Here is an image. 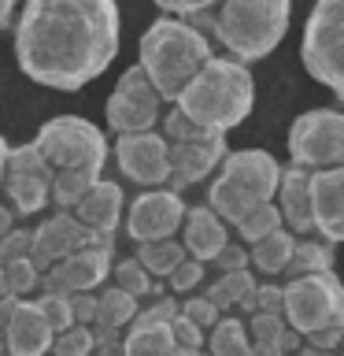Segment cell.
I'll use <instances>...</instances> for the list:
<instances>
[{"mask_svg": "<svg viewBox=\"0 0 344 356\" xmlns=\"http://www.w3.org/2000/svg\"><path fill=\"white\" fill-rule=\"evenodd\" d=\"M11 38L30 82L78 93L119 56L122 15L111 0H30L11 19Z\"/></svg>", "mask_w": 344, "mask_h": 356, "instance_id": "6da1fadb", "label": "cell"}, {"mask_svg": "<svg viewBox=\"0 0 344 356\" xmlns=\"http://www.w3.org/2000/svg\"><path fill=\"white\" fill-rule=\"evenodd\" d=\"M174 108L204 134L226 138V134L233 127H241L255 108L252 67L233 63L230 56H211V60L193 74V82L178 93Z\"/></svg>", "mask_w": 344, "mask_h": 356, "instance_id": "7a4b0ae2", "label": "cell"}, {"mask_svg": "<svg viewBox=\"0 0 344 356\" xmlns=\"http://www.w3.org/2000/svg\"><path fill=\"white\" fill-rule=\"evenodd\" d=\"M211 56H215V49H211L204 33H196L189 22H178L166 15L152 19L137 41V67L152 82L155 97L163 104H174L178 93L193 82V74Z\"/></svg>", "mask_w": 344, "mask_h": 356, "instance_id": "3957f363", "label": "cell"}, {"mask_svg": "<svg viewBox=\"0 0 344 356\" xmlns=\"http://www.w3.org/2000/svg\"><path fill=\"white\" fill-rule=\"evenodd\" d=\"M289 19H293L289 0H226V4H215L211 38L226 49L233 63L252 67L285 41Z\"/></svg>", "mask_w": 344, "mask_h": 356, "instance_id": "277c9868", "label": "cell"}, {"mask_svg": "<svg viewBox=\"0 0 344 356\" xmlns=\"http://www.w3.org/2000/svg\"><path fill=\"white\" fill-rule=\"evenodd\" d=\"M277 175H282V163L266 149H230L207 186L211 216L226 230L237 227L248 211L274 200Z\"/></svg>", "mask_w": 344, "mask_h": 356, "instance_id": "5b68a950", "label": "cell"}, {"mask_svg": "<svg viewBox=\"0 0 344 356\" xmlns=\"http://www.w3.org/2000/svg\"><path fill=\"white\" fill-rule=\"evenodd\" d=\"M33 149L41 152V160L52 171H82V175L100 178L108 163L104 130L82 115H55L49 122H41Z\"/></svg>", "mask_w": 344, "mask_h": 356, "instance_id": "8992f818", "label": "cell"}, {"mask_svg": "<svg viewBox=\"0 0 344 356\" xmlns=\"http://www.w3.org/2000/svg\"><path fill=\"white\" fill-rule=\"evenodd\" d=\"M300 63L326 86L337 100H344V4L341 0H318L304 22L300 38Z\"/></svg>", "mask_w": 344, "mask_h": 356, "instance_id": "52a82bcc", "label": "cell"}, {"mask_svg": "<svg viewBox=\"0 0 344 356\" xmlns=\"http://www.w3.org/2000/svg\"><path fill=\"white\" fill-rule=\"evenodd\" d=\"M289 160L311 175L344 167V111L337 104L300 111L289 127Z\"/></svg>", "mask_w": 344, "mask_h": 356, "instance_id": "ba28073f", "label": "cell"}, {"mask_svg": "<svg viewBox=\"0 0 344 356\" xmlns=\"http://www.w3.org/2000/svg\"><path fill=\"white\" fill-rule=\"evenodd\" d=\"M282 319L296 338H307L344 319V289L337 275H307L282 286Z\"/></svg>", "mask_w": 344, "mask_h": 356, "instance_id": "9c48e42d", "label": "cell"}, {"mask_svg": "<svg viewBox=\"0 0 344 356\" xmlns=\"http://www.w3.org/2000/svg\"><path fill=\"white\" fill-rule=\"evenodd\" d=\"M160 115H163V100L155 97L152 82L141 74L137 63L126 67V71L119 74L115 89H111V97L104 100L108 127L115 130L119 138H126V134H148V130H155Z\"/></svg>", "mask_w": 344, "mask_h": 356, "instance_id": "30bf717a", "label": "cell"}, {"mask_svg": "<svg viewBox=\"0 0 344 356\" xmlns=\"http://www.w3.org/2000/svg\"><path fill=\"white\" fill-rule=\"evenodd\" d=\"M52 167L41 160V152L33 149V141L26 145H11L8 163H4V182L0 189L11 200V216H37L49 208V186H52Z\"/></svg>", "mask_w": 344, "mask_h": 356, "instance_id": "8fae6325", "label": "cell"}, {"mask_svg": "<svg viewBox=\"0 0 344 356\" xmlns=\"http://www.w3.org/2000/svg\"><path fill=\"white\" fill-rule=\"evenodd\" d=\"M185 200L171 193V189H141L137 197L122 208V222L133 245H155V241H171L182 230L185 219Z\"/></svg>", "mask_w": 344, "mask_h": 356, "instance_id": "7c38bea8", "label": "cell"}, {"mask_svg": "<svg viewBox=\"0 0 344 356\" xmlns=\"http://www.w3.org/2000/svg\"><path fill=\"white\" fill-rule=\"evenodd\" d=\"M115 163L122 178H130L141 189H163L171 178V163H166V141L155 130L148 134H126L115 138Z\"/></svg>", "mask_w": 344, "mask_h": 356, "instance_id": "4fadbf2b", "label": "cell"}, {"mask_svg": "<svg viewBox=\"0 0 344 356\" xmlns=\"http://www.w3.org/2000/svg\"><path fill=\"white\" fill-rule=\"evenodd\" d=\"M230 141L226 138H204V141H189V145H166V163H171V178L163 189L182 197V189L200 186L204 178L218 171V163L226 160Z\"/></svg>", "mask_w": 344, "mask_h": 356, "instance_id": "5bb4252c", "label": "cell"}, {"mask_svg": "<svg viewBox=\"0 0 344 356\" xmlns=\"http://www.w3.org/2000/svg\"><path fill=\"white\" fill-rule=\"evenodd\" d=\"M78 249H85V227L74 216H67V211H52L49 219H41L30 230V264L37 271L63 264Z\"/></svg>", "mask_w": 344, "mask_h": 356, "instance_id": "9a60e30c", "label": "cell"}, {"mask_svg": "<svg viewBox=\"0 0 344 356\" xmlns=\"http://www.w3.org/2000/svg\"><path fill=\"white\" fill-rule=\"evenodd\" d=\"M307 204H311V230L318 234V241L337 245L344 238V167L315 171L307 178Z\"/></svg>", "mask_w": 344, "mask_h": 356, "instance_id": "2e32d148", "label": "cell"}, {"mask_svg": "<svg viewBox=\"0 0 344 356\" xmlns=\"http://www.w3.org/2000/svg\"><path fill=\"white\" fill-rule=\"evenodd\" d=\"M0 338L8 356H49L52 349V330L33 300H15V308L0 323Z\"/></svg>", "mask_w": 344, "mask_h": 356, "instance_id": "e0dca14e", "label": "cell"}, {"mask_svg": "<svg viewBox=\"0 0 344 356\" xmlns=\"http://www.w3.org/2000/svg\"><path fill=\"white\" fill-rule=\"evenodd\" d=\"M233 238H230V230L222 227V222L211 216V208L207 204H193V208H185V219H182V230H178V245H182V252L189 256V260H196V264H211L215 256L226 249Z\"/></svg>", "mask_w": 344, "mask_h": 356, "instance_id": "ac0fdd59", "label": "cell"}, {"mask_svg": "<svg viewBox=\"0 0 344 356\" xmlns=\"http://www.w3.org/2000/svg\"><path fill=\"white\" fill-rule=\"evenodd\" d=\"M307 178L311 171L300 167H282L277 175V189H274V208L282 216V227L293 238H311V204H307Z\"/></svg>", "mask_w": 344, "mask_h": 356, "instance_id": "d6986e66", "label": "cell"}, {"mask_svg": "<svg viewBox=\"0 0 344 356\" xmlns=\"http://www.w3.org/2000/svg\"><path fill=\"white\" fill-rule=\"evenodd\" d=\"M122 208H126L122 186L108 182V178H96V182L89 186V193L78 200V208L71 211V216L93 234H115L119 222H122Z\"/></svg>", "mask_w": 344, "mask_h": 356, "instance_id": "ffe728a7", "label": "cell"}, {"mask_svg": "<svg viewBox=\"0 0 344 356\" xmlns=\"http://www.w3.org/2000/svg\"><path fill=\"white\" fill-rule=\"evenodd\" d=\"M244 330H248V345L259 356H296L304 349V338H296L282 316H248Z\"/></svg>", "mask_w": 344, "mask_h": 356, "instance_id": "44dd1931", "label": "cell"}, {"mask_svg": "<svg viewBox=\"0 0 344 356\" xmlns=\"http://www.w3.org/2000/svg\"><path fill=\"white\" fill-rule=\"evenodd\" d=\"M293 245H296V238H293L285 227L274 230L270 238L248 245V271H252V275H263L266 282H274L277 275H285L289 256H293Z\"/></svg>", "mask_w": 344, "mask_h": 356, "instance_id": "7402d4cb", "label": "cell"}, {"mask_svg": "<svg viewBox=\"0 0 344 356\" xmlns=\"http://www.w3.org/2000/svg\"><path fill=\"white\" fill-rule=\"evenodd\" d=\"M329 271H333V245L318 238H296L289 267H285V282L307 278V275H329Z\"/></svg>", "mask_w": 344, "mask_h": 356, "instance_id": "603a6c76", "label": "cell"}, {"mask_svg": "<svg viewBox=\"0 0 344 356\" xmlns=\"http://www.w3.org/2000/svg\"><path fill=\"white\" fill-rule=\"evenodd\" d=\"M133 316H137V300L126 297L122 289L115 286H100L96 289V316H93V327L100 330H119L126 334Z\"/></svg>", "mask_w": 344, "mask_h": 356, "instance_id": "cb8c5ba5", "label": "cell"}, {"mask_svg": "<svg viewBox=\"0 0 344 356\" xmlns=\"http://www.w3.org/2000/svg\"><path fill=\"white\" fill-rule=\"evenodd\" d=\"M133 260L141 264V271L152 278V282H166L174 271H178V264L185 260V252H182V245H178V238L171 241H155V245H137V256Z\"/></svg>", "mask_w": 344, "mask_h": 356, "instance_id": "d4e9b609", "label": "cell"}, {"mask_svg": "<svg viewBox=\"0 0 344 356\" xmlns=\"http://www.w3.org/2000/svg\"><path fill=\"white\" fill-rule=\"evenodd\" d=\"M255 289V275L252 271H237V275H218L215 282L204 289V297L215 305L218 316H226V308H241Z\"/></svg>", "mask_w": 344, "mask_h": 356, "instance_id": "484cf974", "label": "cell"}, {"mask_svg": "<svg viewBox=\"0 0 344 356\" xmlns=\"http://www.w3.org/2000/svg\"><path fill=\"white\" fill-rule=\"evenodd\" d=\"M204 349H207L204 356H244L248 353V330H244V319L222 316L215 327L207 330Z\"/></svg>", "mask_w": 344, "mask_h": 356, "instance_id": "4316f807", "label": "cell"}, {"mask_svg": "<svg viewBox=\"0 0 344 356\" xmlns=\"http://www.w3.org/2000/svg\"><path fill=\"white\" fill-rule=\"evenodd\" d=\"M111 278H115V289H122L126 297H133L141 305L144 297H163L166 293V286L163 282H152L148 275L141 271V264L133 260V256H126V260H119V264H111Z\"/></svg>", "mask_w": 344, "mask_h": 356, "instance_id": "83f0119b", "label": "cell"}, {"mask_svg": "<svg viewBox=\"0 0 344 356\" xmlns=\"http://www.w3.org/2000/svg\"><path fill=\"white\" fill-rule=\"evenodd\" d=\"M96 178L93 175H82V171H55L52 175V186H49V204L55 211H71L78 208V200L89 193V186H93Z\"/></svg>", "mask_w": 344, "mask_h": 356, "instance_id": "f1b7e54d", "label": "cell"}, {"mask_svg": "<svg viewBox=\"0 0 344 356\" xmlns=\"http://www.w3.org/2000/svg\"><path fill=\"white\" fill-rule=\"evenodd\" d=\"M166 327H130L122 334V356H166L174 349Z\"/></svg>", "mask_w": 344, "mask_h": 356, "instance_id": "f546056e", "label": "cell"}, {"mask_svg": "<svg viewBox=\"0 0 344 356\" xmlns=\"http://www.w3.org/2000/svg\"><path fill=\"white\" fill-rule=\"evenodd\" d=\"M233 230H237L241 245L248 249V245L263 241V238H270L274 230H282V216H277V208H274V200H270V204H259L255 211H248V216H244Z\"/></svg>", "mask_w": 344, "mask_h": 356, "instance_id": "4dcf8cb0", "label": "cell"}, {"mask_svg": "<svg viewBox=\"0 0 344 356\" xmlns=\"http://www.w3.org/2000/svg\"><path fill=\"white\" fill-rule=\"evenodd\" d=\"M155 134L166 141V145H189V141H204V138H215V134H204L200 127H193L182 111H178L174 104L160 115V122H155Z\"/></svg>", "mask_w": 344, "mask_h": 356, "instance_id": "1f68e13d", "label": "cell"}, {"mask_svg": "<svg viewBox=\"0 0 344 356\" xmlns=\"http://www.w3.org/2000/svg\"><path fill=\"white\" fill-rule=\"evenodd\" d=\"M4 286H8V297L15 300H26L33 289L41 286V271L33 267L30 260H15V264H4Z\"/></svg>", "mask_w": 344, "mask_h": 356, "instance_id": "d6a6232c", "label": "cell"}, {"mask_svg": "<svg viewBox=\"0 0 344 356\" xmlns=\"http://www.w3.org/2000/svg\"><path fill=\"white\" fill-rule=\"evenodd\" d=\"M33 305H37L41 319L49 323L52 338H55V334H63V330H71V327H74V316H71V297H52V293H41V297H33Z\"/></svg>", "mask_w": 344, "mask_h": 356, "instance_id": "836d02e7", "label": "cell"}, {"mask_svg": "<svg viewBox=\"0 0 344 356\" xmlns=\"http://www.w3.org/2000/svg\"><path fill=\"white\" fill-rule=\"evenodd\" d=\"M241 312L244 316H282V282H255Z\"/></svg>", "mask_w": 344, "mask_h": 356, "instance_id": "e575fe53", "label": "cell"}, {"mask_svg": "<svg viewBox=\"0 0 344 356\" xmlns=\"http://www.w3.org/2000/svg\"><path fill=\"white\" fill-rule=\"evenodd\" d=\"M178 316H182L185 323H193V327H196V330H204V334H207V330L222 319L218 312H215V305H211V300H207L204 293H196V297H182V300H178Z\"/></svg>", "mask_w": 344, "mask_h": 356, "instance_id": "d590c367", "label": "cell"}, {"mask_svg": "<svg viewBox=\"0 0 344 356\" xmlns=\"http://www.w3.org/2000/svg\"><path fill=\"white\" fill-rule=\"evenodd\" d=\"M178 316V297L163 293V297H152V305H137V316H133L130 327H166Z\"/></svg>", "mask_w": 344, "mask_h": 356, "instance_id": "8d00e7d4", "label": "cell"}, {"mask_svg": "<svg viewBox=\"0 0 344 356\" xmlns=\"http://www.w3.org/2000/svg\"><path fill=\"white\" fill-rule=\"evenodd\" d=\"M49 356H93V334L89 327H71L52 338Z\"/></svg>", "mask_w": 344, "mask_h": 356, "instance_id": "74e56055", "label": "cell"}, {"mask_svg": "<svg viewBox=\"0 0 344 356\" xmlns=\"http://www.w3.org/2000/svg\"><path fill=\"white\" fill-rule=\"evenodd\" d=\"M204 278H207V267L185 256V260L178 264V271L166 278L163 286H171V293H178V297H189V293H196V289L204 286Z\"/></svg>", "mask_w": 344, "mask_h": 356, "instance_id": "f35d334b", "label": "cell"}, {"mask_svg": "<svg viewBox=\"0 0 344 356\" xmlns=\"http://www.w3.org/2000/svg\"><path fill=\"white\" fill-rule=\"evenodd\" d=\"M171 341H174V349H185V353H204V341H207V334L204 330H196L193 323H185L182 316H174L171 319Z\"/></svg>", "mask_w": 344, "mask_h": 356, "instance_id": "ab89813d", "label": "cell"}, {"mask_svg": "<svg viewBox=\"0 0 344 356\" xmlns=\"http://www.w3.org/2000/svg\"><path fill=\"white\" fill-rule=\"evenodd\" d=\"M15 260H30V230L15 227L0 241V264H15Z\"/></svg>", "mask_w": 344, "mask_h": 356, "instance_id": "60d3db41", "label": "cell"}, {"mask_svg": "<svg viewBox=\"0 0 344 356\" xmlns=\"http://www.w3.org/2000/svg\"><path fill=\"white\" fill-rule=\"evenodd\" d=\"M211 267H218V275H237V271H248V249H244L241 241H230L226 249H222Z\"/></svg>", "mask_w": 344, "mask_h": 356, "instance_id": "b9f144b4", "label": "cell"}, {"mask_svg": "<svg viewBox=\"0 0 344 356\" xmlns=\"http://www.w3.org/2000/svg\"><path fill=\"white\" fill-rule=\"evenodd\" d=\"M341 334H344V319H341V323H329V327H322V330H315V334H307V338H304V349H315V353H337Z\"/></svg>", "mask_w": 344, "mask_h": 356, "instance_id": "7bdbcfd3", "label": "cell"}, {"mask_svg": "<svg viewBox=\"0 0 344 356\" xmlns=\"http://www.w3.org/2000/svg\"><path fill=\"white\" fill-rule=\"evenodd\" d=\"M71 316H74V327H93L96 293H74V297H71Z\"/></svg>", "mask_w": 344, "mask_h": 356, "instance_id": "ee69618b", "label": "cell"}, {"mask_svg": "<svg viewBox=\"0 0 344 356\" xmlns=\"http://www.w3.org/2000/svg\"><path fill=\"white\" fill-rule=\"evenodd\" d=\"M11 230H15V216H11L8 204H0V241H4Z\"/></svg>", "mask_w": 344, "mask_h": 356, "instance_id": "f6af8a7d", "label": "cell"}, {"mask_svg": "<svg viewBox=\"0 0 344 356\" xmlns=\"http://www.w3.org/2000/svg\"><path fill=\"white\" fill-rule=\"evenodd\" d=\"M15 4L11 0H0V30H11V19H15Z\"/></svg>", "mask_w": 344, "mask_h": 356, "instance_id": "bcb514c9", "label": "cell"}, {"mask_svg": "<svg viewBox=\"0 0 344 356\" xmlns=\"http://www.w3.org/2000/svg\"><path fill=\"white\" fill-rule=\"evenodd\" d=\"M8 138H4V130H0V182H4V163H8Z\"/></svg>", "mask_w": 344, "mask_h": 356, "instance_id": "7dc6e473", "label": "cell"}, {"mask_svg": "<svg viewBox=\"0 0 344 356\" xmlns=\"http://www.w3.org/2000/svg\"><path fill=\"white\" fill-rule=\"evenodd\" d=\"M8 297V286H4V264H0V300Z\"/></svg>", "mask_w": 344, "mask_h": 356, "instance_id": "c3c4849f", "label": "cell"}, {"mask_svg": "<svg viewBox=\"0 0 344 356\" xmlns=\"http://www.w3.org/2000/svg\"><path fill=\"white\" fill-rule=\"evenodd\" d=\"M166 356H193V353H185V349H171Z\"/></svg>", "mask_w": 344, "mask_h": 356, "instance_id": "681fc988", "label": "cell"}, {"mask_svg": "<svg viewBox=\"0 0 344 356\" xmlns=\"http://www.w3.org/2000/svg\"><path fill=\"white\" fill-rule=\"evenodd\" d=\"M244 356H259V353H255V349H252V345H248V353H244Z\"/></svg>", "mask_w": 344, "mask_h": 356, "instance_id": "f907efd6", "label": "cell"}, {"mask_svg": "<svg viewBox=\"0 0 344 356\" xmlns=\"http://www.w3.org/2000/svg\"><path fill=\"white\" fill-rule=\"evenodd\" d=\"M0 356H8V353H4V338H0Z\"/></svg>", "mask_w": 344, "mask_h": 356, "instance_id": "816d5d0a", "label": "cell"}, {"mask_svg": "<svg viewBox=\"0 0 344 356\" xmlns=\"http://www.w3.org/2000/svg\"><path fill=\"white\" fill-rule=\"evenodd\" d=\"M193 356H204V353H193Z\"/></svg>", "mask_w": 344, "mask_h": 356, "instance_id": "f5cc1de1", "label": "cell"}]
</instances>
